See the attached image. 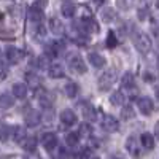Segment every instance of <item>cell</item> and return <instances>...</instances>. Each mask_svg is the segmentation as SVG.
<instances>
[{"label":"cell","instance_id":"cell-20","mask_svg":"<svg viewBox=\"0 0 159 159\" xmlns=\"http://www.w3.org/2000/svg\"><path fill=\"white\" fill-rule=\"evenodd\" d=\"M15 105V99H13L8 92H2L0 94V108H11Z\"/></svg>","mask_w":159,"mask_h":159},{"label":"cell","instance_id":"cell-43","mask_svg":"<svg viewBox=\"0 0 159 159\" xmlns=\"http://www.w3.org/2000/svg\"><path fill=\"white\" fill-rule=\"evenodd\" d=\"M157 65H159V59H157Z\"/></svg>","mask_w":159,"mask_h":159},{"label":"cell","instance_id":"cell-11","mask_svg":"<svg viewBox=\"0 0 159 159\" xmlns=\"http://www.w3.org/2000/svg\"><path fill=\"white\" fill-rule=\"evenodd\" d=\"M40 121H42V115H40L37 110H30L27 115H25V124H27L29 127L38 126Z\"/></svg>","mask_w":159,"mask_h":159},{"label":"cell","instance_id":"cell-9","mask_svg":"<svg viewBox=\"0 0 159 159\" xmlns=\"http://www.w3.org/2000/svg\"><path fill=\"white\" fill-rule=\"evenodd\" d=\"M126 150L134 156V157H140L142 156V151H140V148H139V145H137V139L134 137V135H130L129 139H127V142H126Z\"/></svg>","mask_w":159,"mask_h":159},{"label":"cell","instance_id":"cell-35","mask_svg":"<svg viewBox=\"0 0 159 159\" xmlns=\"http://www.w3.org/2000/svg\"><path fill=\"white\" fill-rule=\"evenodd\" d=\"M139 18L143 21V19H147V10H145V8H142L140 11H139Z\"/></svg>","mask_w":159,"mask_h":159},{"label":"cell","instance_id":"cell-42","mask_svg":"<svg viewBox=\"0 0 159 159\" xmlns=\"http://www.w3.org/2000/svg\"><path fill=\"white\" fill-rule=\"evenodd\" d=\"M92 159H99V157H92Z\"/></svg>","mask_w":159,"mask_h":159},{"label":"cell","instance_id":"cell-38","mask_svg":"<svg viewBox=\"0 0 159 159\" xmlns=\"http://www.w3.org/2000/svg\"><path fill=\"white\" fill-rule=\"evenodd\" d=\"M154 135H156V139L159 140V121H157L156 126H154Z\"/></svg>","mask_w":159,"mask_h":159},{"label":"cell","instance_id":"cell-3","mask_svg":"<svg viewBox=\"0 0 159 159\" xmlns=\"http://www.w3.org/2000/svg\"><path fill=\"white\" fill-rule=\"evenodd\" d=\"M67 64L72 72H76V73H86V65L83 62V59L80 57L76 52H72V54L67 56Z\"/></svg>","mask_w":159,"mask_h":159},{"label":"cell","instance_id":"cell-24","mask_svg":"<svg viewBox=\"0 0 159 159\" xmlns=\"http://www.w3.org/2000/svg\"><path fill=\"white\" fill-rule=\"evenodd\" d=\"M64 91H65V94H67V97H75L76 94H78V84L76 83H73V81H70V83H67L65 84V88H64Z\"/></svg>","mask_w":159,"mask_h":159},{"label":"cell","instance_id":"cell-13","mask_svg":"<svg viewBox=\"0 0 159 159\" xmlns=\"http://www.w3.org/2000/svg\"><path fill=\"white\" fill-rule=\"evenodd\" d=\"M43 18H45V15H43V10L42 8H38V7H32L30 10H29V19L34 22V24H40L43 21Z\"/></svg>","mask_w":159,"mask_h":159},{"label":"cell","instance_id":"cell-18","mask_svg":"<svg viewBox=\"0 0 159 159\" xmlns=\"http://www.w3.org/2000/svg\"><path fill=\"white\" fill-rule=\"evenodd\" d=\"M48 73H49L51 78H54V80H57V78H64V76H65L62 65H59V64H52V65H49Z\"/></svg>","mask_w":159,"mask_h":159},{"label":"cell","instance_id":"cell-22","mask_svg":"<svg viewBox=\"0 0 159 159\" xmlns=\"http://www.w3.org/2000/svg\"><path fill=\"white\" fill-rule=\"evenodd\" d=\"M21 145L24 147V150H25V151L34 153V151H35V148H37V139H35V137H25V139H24V142H22Z\"/></svg>","mask_w":159,"mask_h":159},{"label":"cell","instance_id":"cell-4","mask_svg":"<svg viewBox=\"0 0 159 159\" xmlns=\"http://www.w3.org/2000/svg\"><path fill=\"white\" fill-rule=\"evenodd\" d=\"M42 145L45 147V150L52 151L57 147V137H56V134H52V132H46V134H43L42 135Z\"/></svg>","mask_w":159,"mask_h":159},{"label":"cell","instance_id":"cell-25","mask_svg":"<svg viewBox=\"0 0 159 159\" xmlns=\"http://www.w3.org/2000/svg\"><path fill=\"white\" fill-rule=\"evenodd\" d=\"M124 100H126V97H124V94H123L121 91H115L113 94H111V97H110V102L113 105H123Z\"/></svg>","mask_w":159,"mask_h":159},{"label":"cell","instance_id":"cell-36","mask_svg":"<svg viewBox=\"0 0 159 159\" xmlns=\"http://www.w3.org/2000/svg\"><path fill=\"white\" fill-rule=\"evenodd\" d=\"M143 78H145V81H150V83H151V81H153V80H154L151 73H145V76H143Z\"/></svg>","mask_w":159,"mask_h":159},{"label":"cell","instance_id":"cell-10","mask_svg":"<svg viewBox=\"0 0 159 159\" xmlns=\"http://www.w3.org/2000/svg\"><path fill=\"white\" fill-rule=\"evenodd\" d=\"M99 30H100V27H99V24L96 22V19H92V18H83V32L96 34Z\"/></svg>","mask_w":159,"mask_h":159},{"label":"cell","instance_id":"cell-16","mask_svg":"<svg viewBox=\"0 0 159 159\" xmlns=\"http://www.w3.org/2000/svg\"><path fill=\"white\" fill-rule=\"evenodd\" d=\"M49 29H51V32L54 34L56 37L57 35H62L64 34V24L57 18H51L49 19Z\"/></svg>","mask_w":159,"mask_h":159},{"label":"cell","instance_id":"cell-15","mask_svg":"<svg viewBox=\"0 0 159 159\" xmlns=\"http://www.w3.org/2000/svg\"><path fill=\"white\" fill-rule=\"evenodd\" d=\"M11 135H13V139H15L16 143H22L24 139L27 137V134H25V127H21V126L11 127Z\"/></svg>","mask_w":159,"mask_h":159},{"label":"cell","instance_id":"cell-17","mask_svg":"<svg viewBox=\"0 0 159 159\" xmlns=\"http://www.w3.org/2000/svg\"><path fill=\"white\" fill-rule=\"evenodd\" d=\"M13 96L16 99H24L27 96V86L24 83H15L13 84Z\"/></svg>","mask_w":159,"mask_h":159},{"label":"cell","instance_id":"cell-31","mask_svg":"<svg viewBox=\"0 0 159 159\" xmlns=\"http://www.w3.org/2000/svg\"><path fill=\"white\" fill-rule=\"evenodd\" d=\"M45 35H46V29L43 27V25H37V29H35V38L37 40H43L45 38Z\"/></svg>","mask_w":159,"mask_h":159},{"label":"cell","instance_id":"cell-37","mask_svg":"<svg viewBox=\"0 0 159 159\" xmlns=\"http://www.w3.org/2000/svg\"><path fill=\"white\" fill-rule=\"evenodd\" d=\"M46 5V0H38V2L35 3V7H38V8H43Z\"/></svg>","mask_w":159,"mask_h":159},{"label":"cell","instance_id":"cell-23","mask_svg":"<svg viewBox=\"0 0 159 159\" xmlns=\"http://www.w3.org/2000/svg\"><path fill=\"white\" fill-rule=\"evenodd\" d=\"M61 11H62V15H64L65 18H72V16L75 15V5H73L72 2H64Z\"/></svg>","mask_w":159,"mask_h":159},{"label":"cell","instance_id":"cell-21","mask_svg":"<svg viewBox=\"0 0 159 159\" xmlns=\"http://www.w3.org/2000/svg\"><path fill=\"white\" fill-rule=\"evenodd\" d=\"M140 143L147 150H153L154 148V139H153L151 134H148V132H143V134L140 135Z\"/></svg>","mask_w":159,"mask_h":159},{"label":"cell","instance_id":"cell-2","mask_svg":"<svg viewBox=\"0 0 159 159\" xmlns=\"http://www.w3.org/2000/svg\"><path fill=\"white\" fill-rule=\"evenodd\" d=\"M116 81V72L115 70H107V72H103L99 80H97V84L100 88V91H108Z\"/></svg>","mask_w":159,"mask_h":159},{"label":"cell","instance_id":"cell-40","mask_svg":"<svg viewBox=\"0 0 159 159\" xmlns=\"http://www.w3.org/2000/svg\"><path fill=\"white\" fill-rule=\"evenodd\" d=\"M110 159H123V157H121V156H111Z\"/></svg>","mask_w":159,"mask_h":159},{"label":"cell","instance_id":"cell-6","mask_svg":"<svg viewBox=\"0 0 159 159\" xmlns=\"http://www.w3.org/2000/svg\"><path fill=\"white\" fill-rule=\"evenodd\" d=\"M137 105H139V110L143 115H147V116L151 115L153 110H154V103H153V100L150 97H140L139 102H137Z\"/></svg>","mask_w":159,"mask_h":159},{"label":"cell","instance_id":"cell-33","mask_svg":"<svg viewBox=\"0 0 159 159\" xmlns=\"http://www.w3.org/2000/svg\"><path fill=\"white\" fill-rule=\"evenodd\" d=\"M78 135L89 137V135H91V127H89L88 124H81V126H80V132H78Z\"/></svg>","mask_w":159,"mask_h":159},{"label":"cell","instance_id":"cell-39","mask_svg":"<svg viewBox=\"0 0 159 159\" xmlns=\"http://www.w3.org/2000/svg\"><path fill=\"white\" fill-rule=\"evenodd\" d=\"M94 2H96V3H97V5H102V3H103V2H105V0H94Z\"/></svg>","mask_w":159,"mask_h":159},{"label":"cell","instance_id":"cell-1","mask_svg":"<svg viewBox=\"0 0 159 159\" xmlns=\"http://www.w3.org/2000/svg\"><path fill=\"white\" fill-rule=\"evenodd\" d=\"M134 45L140 52L147 54V52H150V49H151V38L143 32H135L134 34Z\"/></svg>","mask_w":159,"mask_h":159},{"label":"cell","instance_id":"cell-44","mask_svg":"<svg viewBox=\"0 0 159 159\" xmlns=\"http://www.w3.org/2000/svg\"><path fill=\"white\" fill-rule=\"evenodd\" d=\"M157 7H159V2H157Z\"/></svg>","mask_w":159,"mask_h":159},{"label":"cell","instance_id":"cell-32","mask_svg":"<svg viewBox=\"0 0 159 159\" xmlns=\"http://www.w3.org/2000/svg\"><path fill=\"white\" fill-rule=\"evenodd\" d=\"M89 156H91V150H89V148H81V150L75 154L76 159H88Z\"/></svg>","mask_w":159,"mask_h":159},{"label":"cell","instance_id":"cell-8","mask_svg":"<svg viewBox=\"0 0 159 159\" xmlns=\"http://www.w3.org/2000/svg\"><path fill=\"white\" fill-rule=\"evenodd\" d=\"M81 111H83L84 119H88L89 123H94L96 119H97V111H96V108L92 107V105H91L89 102L81 103Z\"/></svg>","mask_w":159,"mask_h":159},{"label":"cell","instance_id":"cell-30","mask_svg":"<svg viewBox=\"0 0 159 159\" xmlns=\"http://www.w3.org/2000/svg\"><path fill=\"white\" fill-rule=\"evenodd\" d=\"M116 45H118V40H116L115 32H108V37H107V46H108V48H115Z\"/></svg>","mask_w":159,"mask_h":159},{"label":"cell","instance_id":"cell-41","mask_svg":"<svg viewBox=\"0 0 159 159\" xmlns=\"http://www.w3.org/2000/svg\"><path fill=\"white\" fill-rule=\"evenodd\" d=\"M156 97H157V100H159V89H156Z\"/></svg>","mask_w":159,"mask_h":159},{"label":"cell","instance_id":"cell-14","mask_svg":"<svg viewBox=\"0 0 159 159\" xmlns=\"http://www.w3.org/2000/svg\"><path fill=\"white\" fill-rule=\"evenodd\" d=\"M61 121L65 124V126H73V124H76V115L72 111V110H62V113H61Z\"/></svg>","mask_w":159,"mask_h":159},{"label":"cell","instance_id":"cell-29","mask_svg":"<svg viewBox=\"0 0 159 159\" xmlns=\"http://www.w3.org/2000/svg\"><path fill=\"white\" fill-rule=\"evenodd\" d=\"M121 118L123 119H132V118H134V110H132V107H123Z\"/></svg>","mask_w":159,"mask_h":159},{"label":"cell","instance_id":"cell-12","mask_svg":"<svg viewBox=\"0 0 159 159\" xmlns=\"http://www.w3.org/2000/svg\"><path fill=\"white\" fill-rule=\"evenodd\" d=\"M89 64H92V67L96 69H102L105 64H107V61H105V57L102 54H99V52H91L89 57H88Z\"/></svg>","mask_w":159,"mask_h":159},{"label":"cell","instance_id":"cell-19","mask_svg":"<svg viewBox=\"0 0 159 159\" xmlns=\"http://www.w3.org/2000/svg\"><path fill=\"white\" fill-rule=\"evenodd\" d=\"M121 84H123L124 89H132V88L135 86V78H134V75H132L130 72H126V73L121 76Z\"/></svg>","mask_w":159,"mask_h":159},{"label":"cell","instance_id":"cell-34","mask_svg":"<svg viewBox=\"0 0 159 159\" xmlns=\"http://www.w3.org/2000/svg\"><path fill=\"white\" fill-rule=\"evenodd\" d=\"M27 80H29V83H30L32 86H38V84H40L38 78H37L35 75H32V73H27Z\"/></svg>","mask_w":159,"mask_h":159},{"label":"cell","instance_id":"cell-5","mask_svg":"<svg viewBox=\"0 0 159 159\" xmlns=\"http://www.w3.org/2000/svg\"><path fill=\"white\" fill-rule=\"evenodd\" d=\"M102 127L103 130H107V132H116L118 127H119V123H118V119L111 115H105L103 119H102Z\"/></svg>","mask_w":159,"mask_h":159},{"label":"cell","instance_id":"cell-28","mask_svg":"<svg viewBox=\"0 0 159 159\" xmlns=\"http://www.w3.org/2000/svg\"><path fill=\"white\" fill-rule=\"evenodd\" d=\"M65 142H67V145H70V147H75V145L78 143V134L76 132H70V134H67Z\"/></svg>","mask_w":159,"mask_h":159},{"label":"cell","instance_id":"cell-7","mask_svg":"<svg viewBox=\"0 0 159 159\" xmlns=\"http://www.w3.org/2000/svg\"><path fill=\"white\" fill-rule=\"evenodd\" d=\"M5 56H7V61L10 64H18L22 59V52H21V49H18L15 46H8L5 49Z\"/></svg>","mask_w":159,"mask_h":159},{"label":"cell","instance_id":"cell-26","mask_svg":"<svg viewBox=\"0 0 159 159\" xmlns=\"http://www.w3.org/2000/svg\"><path fill=\"white\" fill-rule=\"evenodd\" d=\"M10 135H11V127H8V126L0 127V142H8Z\"/></svg>","mask_w":159,"mask_h":159},{"label":"cell","instance_id":"cell-27","mask_svg":"<svg viewBox=\"0 0 159 159\" xmlns=\"http://www.w3.org/2000/svg\"><path fill=\"white\" fill-rule=\"evenodd\" d=\"M115 11L111 10V8H105L103 11H102V19L105 21V22H110V21H113L115 19Z\"/></svg>","mask_w":159,"mask_h":159}]
</instances>
